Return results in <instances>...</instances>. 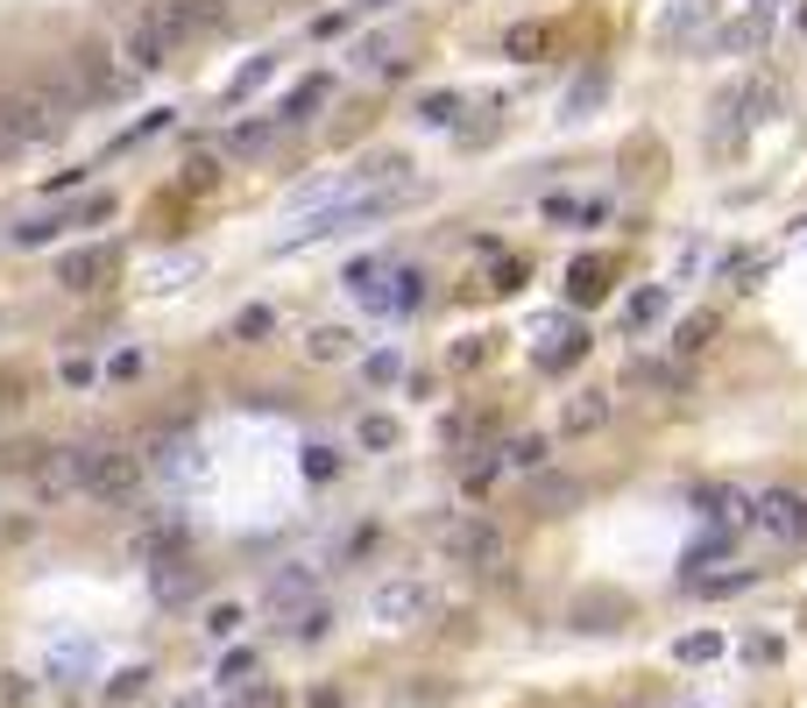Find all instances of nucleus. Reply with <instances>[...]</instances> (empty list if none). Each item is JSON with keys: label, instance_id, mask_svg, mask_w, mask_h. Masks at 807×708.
I'll list each match as a JSON object with an SVG mask.
<instances>
[{"label": "nucleus", "instance_id": "obj_1", "mask_svg": "<svg viewBox=\"0 0 807 708\" xmlns=\"http://www.w3.org/2000/svg\"><path fill=\"white\" fill-rule=\"evenodd\" d=\"M64 113H57L36 86H14V92H0V157H14V149H36V142H50V136H64Z\"/></svg>", "mask_w": 807, "mask_h": 708}, {"label": "nucleus", "instance_id": "obj_2", "mask_svg": "<svg viewBox=\"0 0 807 708\" xmlns=\"http://www.w3.org/2000/svg\"><path fill=\"white\" fill-rule=\"evenodd\" d=\"M439 546H447V560L468 567V574H504L510 567V539L489 518H439Z\"/></svg>", "mask_w": 807, "mask_h": 708}, {"label": "nucleus", "instance_id": "obj_3", "mask_svg": "<svg viewBox=\"0 0 807 708\" xmlns=\"http://www.w3.org/2000/svg\"><path fill=\"white\" fill-rule=\"evenodd\" d=\"M765 107H773V92H765V86H729L716 100V113H708V149H716V157H737Z\"/></svg>", "mask_w": 807, "mask_h": 708}, {"label": "nucleus", "instance_id": "obj_4", "mask_svg": "<svg viewBox=\"0 0 807 708\" xmlns=\"http://www.w3.org/2000/svg\"><path fill=\"white\" fill-rule=\"evenodd\" d=\"M369 617L382 630H418L432 617V588L426 581H411V574H397V581H376L369 588Z\"/></svg>", "mask_w": 807, "mask_h": 708}, {"label": "nucleus", "instance_id": "obj_5", "mask_svg": "<svg viewBox=\"0 0 807 708\" xmlns=\"http://www.w3.org/2000/svg\"><path fill=\"white\" fill-rule=\"evenodd\" d=\"M121 57H128V71H163L170 57H178V36H170V22H163V8H157V0H149V8L128 22Z\"/></svg>", "mask_w": 807, "mask_h": 708}, {"label": "nucleus", "instance_id": "obj_6", "mask_svg": "<svg viewBox=\"0 0 807 708\" xmlns=\"http://www.w3.org/2000/svg\"><path fill=\"white\" fill-rule=\"evenodd\" d=\"M751 525L765 531V539H779V546H807V496H794V489L751 496Z\"/></svg>", "mask_w": 807, "mask_h": 708}, {"label": "nucleus", "instance_id": "obj_7", "mask_svg": "<svg viewBox=\"0 0 807 708\" xmlns=\"http://www.w3.org/2000/svg\"><path fill=\"white\" fill-rule=\"evenodd\" d=\"M716 29V0H672V8L651 22V43H666V50H687L695 36Z\"/></svg>", "mask_w": 807, "mask_h": 708}, {"label": "nucleus", "instance_id": "obj_8", "mask_svg": "<svg viewBox=\"0 0 807 708\" xmlns=\"http://www.w3.org/2000/svg\"><path fill=\"white\" fill-rule=\"evenodd\" d=\"M170 36H178V50L191 43V36H220L227 29V0H157Z\"/></svg>", "mask_w": 807, "mask_h": 708}, {"label": "nucleus", "instance_id": "obj_9", "mask_svg": "<svg viewBox=\"0 0 807 708\" xmlns=\"http://www.w3.org/2000/svg\"><path fill=\"white\" fill-rule=\"evenodd\" d=\"M312 588H319V567H277V574L262 581V609H277V617H291V609L319 602Z\"/></svg>", "mask_w": 807, "mask_h": 708}, {"label": "nucleus", "instance_id": "obj_10", "mask_svg": "<svg viewBox=\"0 0 807 708\" xmlns=\"http://www.w3.org/2000/svg\"><path fill=\"white\" fill-rule=\"evenodd\" d=\"M64 79L86 92V100H107V92H121V79H113V64H107V50H71L64 57Z\"/></svg>", "mask_w": 807, "mask_h": 708}, {"label": "nucleus", "instance_id": "obj_11", "mask_svg": "<svg viewBox=\"0 0 807 708\" xmlns=\"http://www.w3.org/2000/svg\"><path fill=\"white\" fill-rule=\"evenodd\" d=\"M695 510H701V518L716 525V531H737L744 518H751V496H744V489H729V482H708V489L695 496Z\"/></svg>", "mask_w": 807, "mask_h": 708}, {"label": "nucleus", "instance_id": "obj_12", "mask_svg": "<svg viewBox=\"0 0 807 708\" xmlns=\"http://www.w3.org/2000/svg\"><path fill=\"white\" fill-rule=\"evenodd\" d=\"M107 270H113V248H79V256L57 262V283H64V291H92Z\"/></svg>", "mask_w": 807, "mask_h": 708}, {"label": "nucleus", "instance_id": "obj_13", "mask_svg": "<svg viewBox=\"0 0 807 708\" xmlns=\"http://www.w3.org/2000/svg\"><path fill=\"white\" fill-rule=\"evenodd\" d=\"M319 107H326V79H305V86H291V92H283L277 121H283V128H305V121H312Z\"/></svg>", "mask_w": 807, "mask_h": 708}, {"label": "nucleus", "instance_id": "obj_14", "mask_svg": "<svg viewBox=\"0 0 807 708\" xmlns=\"http://www.w3.org/2000/svg\"><path fill=\"white\" fill-rule=\"evenodd\" d=\"M277 136H283V121H235L227 149H235V157H269V149H277Z\"/></svg>", "mask_w": 807, "mask_h": 708}, {"label": "nucleus", "instance_id": "obj_15", "mask_svg": "<svg viewBox=\"0 0 807 708\" xmlns=\"http://www.w3.org/2000/svg\"><path fill=\"white\" fill-rule=\"evenodd\" d=\"M602 418H609V397H602V390H581V397H567L560 426H567V432H595Z\"/></svg>", "mask_w": 807, "mask_h": 708}, {"label": "nucleus", "instance_id": "obj_16", "mask_svg": "<svg viewBox=\"0 0 807 708\" xmlns=\"http://www.w3.org/2000/svg\"><path fill=\"white\" fill-rule=\"evenodd\" d=\"M531 503L546 510V518H560L567 503H581V482H567V475H538V489H531Z\"/></svg>", "mask_w": 807, "mask_h": 708}, {"label": "nucleus", "instance_id": "obj_17", "mask_svg": "<svg viewBox=\"0 0 807 708\" xmlns=\"http://www.w3.org/2000/svg\"><path fill=\"white\" fill-rule=\"evenodd\" d=\"M348 348H355L348 327H312V333H305V355H312V361H348Z\"/></svg>", "mask_w": 807, "mask_h": 708}, {"label": "nucleus", "instance_id": "obj_18", "mask_svg": "<svg viewBox=\"0 0 807 708\" xmlns=\"http://www.w3.org/2000/svg\"><path fill=\"white\" fill-rule=\"evenodd\" d=\"M191 588H199V574H191L185 560H163V567H157V596H163V602H185Z\"/></svg>", "mask_w": 807, "mask_h": 708}, {"label": "nucleus", "instance_id": "obj_19", "mask_svg": "<svg viewBox=\"0 0 807 708\" xmlns=\"http://www.w3.org/2000/svg\"><path fill=\"white\" fill-rule=\"evenodd\" d=\"M269 79H277V57H256V64H241L235 79H227V100H248V92L269 86Z\"/></svg>", "mask_w": 807, "mask_h": 708}, {"label": "nucleus", "instance_id": "obj_20", "mask_svg": "<svg viewBox=\"0 0 807 708\" xmlns=\"http://www.w3.org/2000/svg\"><path fill=\"white\" fill-rule=\"evenodd\" d=\"M283 630H291V638H326V630H333V617H326V602H305V609H291V617H283Z\"/></svg>", "mask_w": 807, "mask_h": 708}, {"label": "nucleus", "instance_id": "obj_21", "mask_svg": "<svg viewBox=\"0 0 807 708\" xmlns=\"http://www.w3.org/2000/svg\"><path fill=\"white\" fill-rule=\"evenodd\" d=\"M454 113H460V92H426L418 100V121L426 128H454Z\"/></svg>", "mask_w": 807, "mask_h": 708}, {"label": "nucleus", "instance_id": "obj_22", "mask_svg": "<svg viewBox=\"0 0 807 708\" xmlns=\"http://www.w3.org/2000/svg\"><path fill=\"white\" fill-rule=\"evenodd\" d=\"M348 57H355V71H390V36H361Z\"/></svg>", "mask_w": 807, "mask_h": 708}, {"label": "nucleus", "instance_id": "obj_23", "mask_svg": "<svg viewBox=\"0 0 807 708\" xmlns=\"http://www.w3.org/2000/svg\"><path fill=\"white\" fill-rule=\"evenodd\" d=\"M672 652H680L687 666H701V659H716V652H723V638H716V630H687V638L672 645Z\"/></svg>", "mask_w": 807, "mask_h": 708}, {"label": "nucleus", "instance_id": "obj_24", "mask_svg": "<svg viewBox=\"0 0 807 708\" xmlns=\"http://www.w3.org/2000/svg\"><path fill=\"white\" fill-rule=\"evenodd\" d=\"M355 439H361V447H376V453H390V447H397V418H382V411H376V418H361V432H355Z\"/></svg>", "mask_w": 807, "mask_h": 708}, {"label": "nucleus", "instance_id": "obj_25", "mask_svg": "<svg viewBox=\"0 0 807 708\" xmlns=\"http://www.w3.org/2000/svg\"><path fill=\"white\" fill-rule=\"evenodd\" d=\"M567 291H574V305H588V298H602L609 283H602V270L595 262H574V277H567Z\"/></svg>", "mask_w": 807, "mask_h": 708}, {"label": "nucleus", "instance_id": "obj_26", "mask_svg": "<svg viewBox=\"0 0 807 708\" xmlns=\"http://www.w3.org/2000/svg\"><path fill=\"white\" fill-rule=\"evenodd\" d=\"M269 327H277V312H269V305H248V312L235 319V340H248V348H256Z\"/></svg>", "mask_w": 807, "mask_h": 708}, {"label": "nucleus", "instance_id": "obj_27", "mask_svg": "<svg viewBox=\"0 0 807 708\" xmlns=\"http://www.w3.org/2000/svg\"><path fill=\"white\" fill-rule=\"evenodd\" d=\"M241 624H248V617H241V602H213V609H206V638H235Z\"/></svg>", "mask_w": 807, "mask_h": 708}, {"label": "nucleus", "instance_id": "obj_28", "mask_svg": "<svg viewBox=\"0 0 807 708\" xmlns=\"http://www.w3.org/2000/svg\"><path fill=\"white\" fill-rule=\"evenodd\" d=\"M716 43H723V50H751V43H765V14H751V22H729Z\"/></svg>", "mask_w": 807, "mask_h": 708}, {"label": "nucleus", "instance_id": "obj_29", "mask_svg": "<svg viewBox=\"0 0 807 708\" xmlns=\"http://www.w3.org/2000/svg\"><path fill=\"white\" fill-rule=\"evenodd\" d=\"M142 687H149V666H121V674L107 680V695H113V701H134Z\"/></svg>", "mask_w": 807, "mask_h": 708}, {"label": "nucleus", "instance_id": "obj_30", "mask_svg": "<svg viewBox=\"0 0 807 708\" xmlns=\"http://www.w3.org/2000/svg\"><path fill=\"white\" fill-rule=\"evenodd\" d=\"M552 220H581V227H602V206H574V199H546Z\"/></svg>", "mask_w": 807, "mask_h": 708}, {"label": "nucleus", "instance_id": "obj_31", "mask_svg": "<svg viewBox=\"0 0 807 708\" xmlns=\"http://www.w3.org/2000/svg\"><path fill=\"white\" fill-rule=\"evenodd\" d=\"M100 220H113V199H107V191H92V199H86L64 227H100Z\"/></svg>", "mask_w": 807, "mask_h": 708}, {"label": "nucleus", "instance_id": "obj_32", "mask_svg": "<svg viewBox=\"0 0 807 708\" xmlns=\"http://www.w3.org/2000/svg\"><path fill=\"white\" fill-rule=\"evenodd\" d=\"M305 475H312V482H333V475H340L333 447H305Z\"/></svg>", "mask_w": 807, "mask_h": 708}, {"label": "nucleus", "instance_id": "obj_33", "mask_svg": "<svg viewBox=\"0 0 807 708\" xmlns=\"http://www.w3.org/2000/svg\"><path fill=\"white\" fill-rule=\"evenodd\" d=\"M708 333H716V327H708V319H687V327H680V340H672V348H680V355H701V348H708Z\"/></svg>", "mask_w": 807, "mask_h": 708}, {"label": "nucleus", "instance_id": "obj_34", "mask_svg": "<svg viewBox=\"0 0 807 708\" xmlns=\"http://www.w3.org/2000/svg\"><path fill=\"white\" fill-rule=\"evenodd\" d=\"M57 227H64V220H29V227H14V241H22V248H43V241H57Z\"/></svg>", "mask_w": 807, "mask_h": 708}, {"label": "nucleus", "instance_id": "obj_35", "mask_svg": "<svg viewBox=\"0 0 807 708\" xmlns=\"http://www.w3.org/2000/svg\"><path fill=\"white\" fill-rule=\"evenodd\" d=\"M510 461L517 468H546V439H510Z\"/></svg>", "mask_w": 807, "mask_h": 708}, {"label": "nucleus", "instance_id": "obj_36", "mask_svg": "<svg viewBox=\"0 0 807 708\" xmlns=\"http://www.w3.org/2000/svg\"><path fill=\"white\" fill-rule=\"evenodd\" d=\"M92 376H100V369H92L86 355H71V361H64V390H92Z\"/></svg>", "mask_w": 807, "mask_h": 708}, {"label": "nucleus", "instance_id": "obj_37", "mask_svg": "<svg viewBox=\"0 0 807 708\" xmlns=\"http://www.w3.org/2000/svg\"><path fill=\"white\" fill-rule=\"evenodd\" d=\"M29 701V680L22 674H0V708H22Z\"/></svg>", "mask_w": 807, "mask_h": 708}, {"label": "nucleus", "instance_id": "obj_38", "mask_svg": "<svg viewBox=\"0 0 807 708\" xmlns=\"http://www.w3.org/2000/svg\"><path fill=\"white\" fill-rule=\"evenodd\" d=\"M701 596H737V588H751V574H723V581H695Z\"/></svg>", "mask_w": 807, "mask_h": 708}, {"label": "nucleus", "instance_id": "obj_39", "mask_svg": "<svg viewBox=\"0 0 807 708\" xmlns=\"http://www.w3.org/2000/svg\"><path fill=\"white\" fill-rule=\"evenodd\" d=\"M213 178H220V170H213V157H191V163H185V185H199V191H206Z\"/></svg>", "mask_w": 807, "mask_h": 708}, {"label": "nucleus", "instance_id": "obj_40", "mask_svg": "<svg viewBox=\"0 0 807 708\" xmlns=\"http://www.w3.org/2000/svg\"><path fill=\"white\" fill-rule=\"evenodd\" d=\"M248 674H256V659H248V652H235V659H227V666H220V680H227V687H241Z\"/></svg>", "mask_w": 807, "mask_h": 708}, {"label": "nucleus", "instance_id": "obj_41", "mask_svg": "<svg viewBox=\"0 0 807 708\" xmlns=\"http://www.w3.org/2000/svg\"><path fill=\"white\" fill-rule=\"evenodd\" d=\"M227 708H283V701H277V687H256V695H235Z\"/></svg>", "mask_w": 807, "mask_h": 708}, {"label": "nucleus", "instance_id": "obj_42", "mask_svg": "<svg viewBox=\"0 0 807 708\" xmlns=\"http://www.w3.org/2000/svg\"><path fill=\"white\" fill-rule=\"evenodd\" d=\"M659 312H666V298H659V291H645L638 305H630V319H659Z\"/></svg>", "mask_w": 807, "mask_h": 708}, {"label": "nucleus", "instance_id": "obj_43", "mask_svg": "<svg viewBox=\"0 0 807 708\" xmlns=\"http://www.w3.org/2000/svg\"><path fill=\"white\" fill-rule=\"evenodd\" d=\"M666 708H701V701H666Z\"/></svg>", "mask_w": 807, "mask_h": 708}, {"label": "nucleus", "instance_id": "obj_44", "mask_svg": "<svg viewBox=\"0 0 807 708\" xmlns=\"http://www.w3.org/2000/svg\"><path fill=\"white\" fill-rule=\"evenodd\" d=\"M758 14H773V0H758Z\"/></svg>", "mask_w": 807, "mask_h": 708}, {"label": "nucleus", "instance_id": "obj_45", "mask_svg": "<svg viewBox=\"0 0 807 708\" xmlns=\"http://www.w3.org/2000/svg\"><path fill=\"white\" fill-rule=\"evenodd\" d=\"M262 8H283V0H262Z\"/></svg>", "mask_w": 807, "mask_h": 708}, {"label": "nucleus", "instance_id": "obj_46", "mask_svg": "<svg viewBox=\"0 0 807 708\" xmlns=\"http://www.w3.org/2000/svg\"><path fill=\"white\" fill-rule=\"evenodd\" d=\"M369 8H382V0H369Z\"/></svg>", "mask_w": 807, "mask_h": 708}]
</instances>
